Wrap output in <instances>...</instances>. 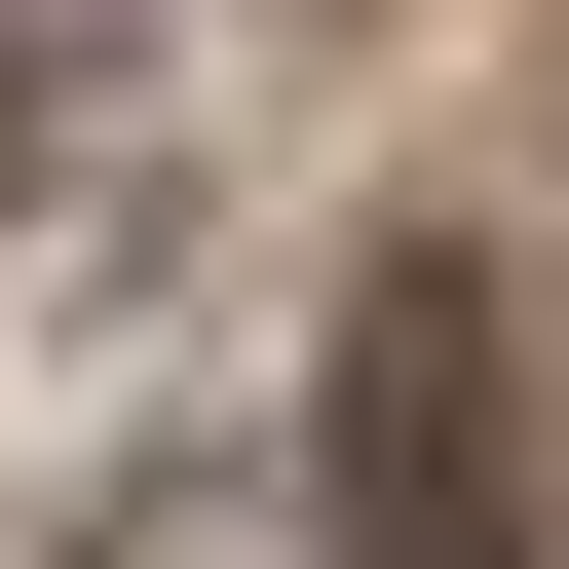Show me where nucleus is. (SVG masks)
Masks as SVG:
<instances>
[{
    "label": "nucleus",
    "mask_w": 569,
    "mask_h": 569,
    "mask_svg": "<svg viewBox=\"0 0 569 569\" xmlns=\"http://www.w3.org/2000/svg\"><path fill=\"white\" fill-rule=\"evenodd\" d=\"M342 569H531V342H493V266H380L342 305Z\"/></svg>",
    "instance_id": "f257e3e1"
}]
</instances>
